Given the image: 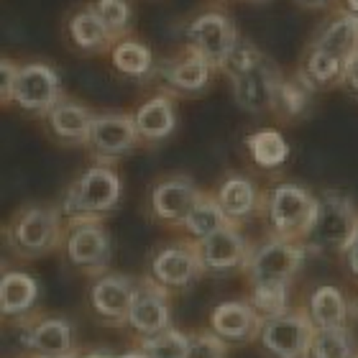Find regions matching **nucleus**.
<instances>
[{"instance_id":"obj_1","label":"nucleus","mask_w":358,"mask_h":358,"mask_svg":"<svg viewBox=\"0 0 358 358\" xmlns=\"http://www.w3.org/2000/svg\"><path fill=\"white\" fill-rule=\"evenodd\" d=\"M67 217L62 215L59 205L31 202L13 213L6 225V246L18 259H41L62 248Z\"/></svg>"},{"instance_id":"obj_2","label":"nucleus","mask_w":358,"mask_h":358,"mask_svg":"<svg viewBox=\"0 0 358 358\" xmlns=\"http://www.w3.org/2000/svg\"><path fill=\"white\" fill-rule=\"evenodd\" d=\"M123 200V179L110 164H92L80 172L59 200L67 220H103Z\"/></svg>"},{"instance_id":"obj_3","label":"nucleus","mask_w":358,"mask_h":358,"mask_svg":"<svg viewBox=\"0 0 358 358\" xmlns=\"http://www.w3.org/2000/svg\"><path fill=\"white\" fill-rule=\"evenodd\" d=\"M238 41V26L223 6H205L182 23V49L197 54L217 72Z\"/></svg>"},{"instance_id":"obj_4","label":"nucleus","mask_w":358,"mask_h":358,"mask_svg":"<svg viewBox=\"0 0 358 358\" xmlns=\"http://www.w3.org/2000/svg\"><path fill=\"white\" fill-rule=\"evenodd\" d=\"M317 215V194L294 182H279L264 197V213L268 236L305 243Z\"/></svg>"},{"instance_id":"obj_5","label":"nucleus","mask_w":358,"mask_h":358,"mask_svg":"<svg viewBox=\"0 0 358 358\" xmlns=\"http://www.w3.org/2000/svg\"><path fill=\"white\" fill-rule=\"evenodd\" d=\"M307 251H313V248L302 241H287L279 236H268L259 243H251V254H248L246 268H243L248 287H256V284L289 287L292 279L305 264Z\"/></svg>"},{"instance_id":"obj_6","label":"nucleus","mask_w":358,"mask_h":358,"mask_svg":"<svg viewBox=\"0 0 358 358\" xmlns=\"http://www.w3.org/2000/svg\"><path fill=\"white\" fill-rule=\"evenodd\" d=\"M358 228V208L351 194L341 189H325L317 194V215L313 231L307 236V246L313 251H343L345 243Z\"/></svg>"},{"instance_id":"obj_7","label":"nucleus","mask_w":358,"mask_h":358,"mask_svg":"<svg viewBox=\"0 0 358 358\" xmlns=\"http://www.w3.org/2000/svg\"><path fill=\"white\" fill-rule=\"evenodd\" d=\"M62 254L72 268L90 276H100L108 271L113 259L110 233L103 220H67Z\"/></svg>"},{"instance_id":"obj_8","label":"nucleus","mask_w":358,"mask_h":358,"mask_svg":"<svg viewBox=\"0 0 358 358\" xmlns=\"http://www.w3.org/2000/svg\"><path fill=\"white\" fill-rule=\"evenodd\" d=\"M64 97L62 75L49 62H21L13 90V103L26 115L46 118V113Z\"/></svg>"},{"instance_id":"obj_9","label":"nucleus","mask_w":358,"mask_h":358,"mask_svg":"<svg viewBox=\"0 0 358 358\" xmlns=\"http://www.w3.org/2000/svg\"><path fill=\"white\" fill-rule=\"evenodd\" d=\"M141 146V136L136 131L134 113H95L92 128H90V157L95 164H110L128 157L131 151Z\"/></svg>"},{"instance_id":"obj_10","label":"nucleus","mask_w":358,"mask_h":358,"mask_svg":"<svg viewBox=\"0 0 358 358\" xmlns=\"http://www.w3.org/2000/svg\"><path fill=\"white\" fill-rule=\"evenodd\" d=\"M200 276H205L194 248V241H172L159 246L149 259V279L164 287L166 292L189 289Z\"/></svg>"},{"instance_id":"obj_11","label":"nucleus","mask_w":358,"mask_h":358,"mask_svg":"<svg viewBox=\"0 0 358 358\" xmlns=\"http://www.w3.org/2000/svg\"><path fill=\"white\" fill-rule=\"evenodd\" d=\"M315 325L302 310H287L284 315L264 320L259 341L271 358H307L313 345Z\"/></svg>"},{"instance_id":"obj_12","label":"nucleus","mask_w":358,"mask_h":358,"mask_svg":"<svg viewBox=\"0 0 358 358\" xmlns=\"http://www.w3.org/2000/svg\"><path fill=\"white\" fill-rule=\"evenodd\" d=\"M202 189L194 185L192 177L187 174H166L157 179L149 187L146 197V210L149 215L162 225H177L182 228L185 217L194 208V202L200 200Z\"/></svg>"},{"instance_id":"obj_13","label":"nucleus","mask_w":358,"mask_h":358,"mask_svg":"<svg viewBox=\"0 0 358 358\" xmlns=\"http://www.w3.org/2000/svg\"><path fill=\"white\" fill-rule=\"evenodd\" d=\"M282 69L264 54L262 59L254 62L251 67L243 69L241 75H236L228 83L233 90V100L241 110L251 113V115H262V113L274 110L276 87L282 83Z\"/></svg>"},{"instance_id":"obj_14","label":"nucleus","mask_w":358,"mask_h":358,"mask_svg":"<svg viewBox=\"0 0 358 358\" xmlns=\"http://www.w3.org/2000/svg\"><path fill=\"white\" fill-rule=\"evenodd\" d=\"M197 256H200L202 271L210 276H228L236 271H243L251 254V243L246 241L238 225L228 223L210 238L194 243Z\"/></svg>"},{"instance_id":"obj_15","label":"nucleus","mask_w":358,"mask_h":358,"mask_svg":"<svg viewBox=\"0 0 358 358\" xmlns=\"http://www.w3.org/2000/svg\"><path fill=\"white\" fill-rule=\"evenodd\" d=\"M217 69L192 52H182L172 59H159L157 80L172 97H197L213 85Z\"/></svg>"},{"instance_id":"obj_16","label":"nucleus","mask_w":358,"mask_h":358,"mask_svg":"<svg viewBox=\"0 0 358 358\" xmlns=\"http://www.w3.org/2000/svg\"><path fill=\"white\" fill-rule=\"evenodd\" d=\"M126 325L141 338L159 336L172 328V305H169V292L159 287L154 279L143 276L136 284V294L128 310Z\"/></svg>"},{"instance_id":"obj_17","label":"nucleus","mask_w":358,"mask_h":358,"mask_svg":"<svg viewBox=\"0 0 358 358\" xmlns=\"http://www.w3.org/2000/svg\"><path fill=\"white\" fill-rule=\"evenodd\" d=\"M62 36L64 44L75 54L83 57H97V54H108L115 44L113 34L108 31L100 15L95 13V8L90 3H80L64 15L62 21Z\"/></svg>"},{"instance_id":"obj_18","label":"nucleus","mask_w":358,"mask_h":358,"mask_svg":"<svg viewBox=\"0 0 358 358\" xmlns=\"http://www.w3.org/2000/svg\"><path fill=\"white\" fill-rule=\"evenodd\" d=\"M213 194H215L217 205L223 208L228 223L238 225V228L264 213V197H266V192H262L254 179L241 172L225 174Z\"/></svg>"},{"instance_id":"obj_19","label":"nucleus","mask_w":358,"mask_h":358,"mask_svg":"<svg viewBox=\"0 0 358 358\" xmlns=\"http://www.w3.org/2000/svg\"><path fill=\"white\" fill-rule=\"evenodd\" d=\"M264 317L254 310L248 299H228L213 307L210 313V330L220 341L231 345H246L259 341Z\"/></svg>"},{"instance_id":"obj_20","label":"nucleus","mask_w":358,"mask_h":358,"mask_svg":"<svg viewBox=\"0 0 358 358\" xmlns=\"http://www.w3.org/2000/svg\"><path fill=\"white\" fill-rule=\"evenodd\" d=\"M136 279L126 274H115V271H105V274L92 279L90 287V307L95 310L100 320L110 322V325H123L128 320V310L136 294Z\"/></svg>"},{"instance_id":"obj_21","label":"nucleus","mask_w":358,"mask_h":358,"mask_svg":"<svg viewBox=\"0 0 358 358\" xmlns=\"http://www.w3.org/2000/svg\"><path fill=\"white\" fill-rule=\"evenodd\" d=\"M31 358H64L80 353L75 348V328L67 317H38L23 328L21 336Z\"/></svg>"},{"instance_id":"obj_22","label":"nucleus","mask_w":358,"mask_h":358,"mask_svg":"<svg viewBox=\"0 0 358 358\" xmlns=\"http://www.w3.org/2000/svg\"><path fill=\"white\" fill-rule=\"evenodd\" d=\"M95 120V110L75 97H62L52 110L46 113V131L52 134L54 141L62 146H87L90 128Z\"/></svg>"},{"instance_id":"obj_23","label":"nucleus","mask_w":358,"mask_h":358,"mask_svg":"<svg viewBox=\"0 0 358 358\" xmlns=\"http://www.w3.org/2000/svg\"><path fill=\"white\" fill-rule=\"evenodd\" d=\"M110 57V67L113 72L128 83H138V85H146V83H154L157 80V72H159V59L154 49H151L143 38L138 36H126V38H118L113 49L108 52Z\"/></svg>"},{"instance_id":"obj_24","label":"nucleus","mask_w":358,"mask_h":358,"mask_svg":"<svg viewBox=\"0 0 358 358\" xmlns=\"http://www.w3.org/2000/svg\"><path fill=\"white\" fill-rule=\"evenodd\" d=\"M136 131L141 136V143L157 146V143L166 141L169 136L177 131V105L174 97L164 90H159L157 95L146 97L138 108L134 110Z\"/></svg>"},{"instance_id":"obj_25","label":"nucleus","mask_w":358,"mask_h":358,"mask_svg":"<svg viewBox=\"0 0 358 358\" xmlns=\"http://www.w3.org/2000/svg\"><path fill=\"white\" fill-rule=\"evenodd\" d=\"M310 44L320 46L338 59L348 62L358 52V15L338 8L317 26Z\"/></svg>"},{"instance_id":"obj_26","label":"nucleus","mask_w":358,"mask_h":358,"mask_svg":"<svg viewBox=\"0 0 358 358\" xmlns=\"http://www.w3.org/2000/svg\"><path fill=\"white\" fill-rule=\"evenodd\" d=\"M38 302V282L26 271L6 268L0 279V310L6 317H29Z\"/></svg>"},{"instance_id":"obj_27","label":"nucleus","mask_w":358,"mask_h":358,"mask_svg":"<svg viewBox=\"0 0 358 358\" xmlns=\"http://www.w3.org/2000/svg\"><path fill=\"white\" fill-rule=\"evenodd\" d=\"M297 72L305 77L307 85H310L315 92H325V90L341 87V83H343V72H345V62L333 57V54H328L325 49H320V46H315L307 41Z\"/></svg>"},{"instance_id":"obj_28","label":"nucleus","mask_w":358,"mask_h":358,"mask_svg":"<svg viewBox=\"0 0 358 358\" xmlns=\"http://www.w3.org/2000/svg\"><path fill=\"white\" fill-rule=\"evenodd\" d=\"M307 315L315 328H343L348 325V299L336 284H320L310 292L307 299Z\"/></svg>"},{"instance_id":"obj_29","label":"nucleus","mask_w":358,"mask_h":358,"mask_svg":"<svg viewBox=\"0 0 358 358\" xmlns=\"http://www.w3.org/2000/svg\"><path fill=\"white\" fill-rule=\"evenodd\" d=\"M313 97H315V90L307 85V80L299 72L294 75H284L279 87H276V97H274V115L276 118L287 120H299L305 118L310 108H313Z\"/></svg>"},{"instance_id":"obj_30","label":"nucleus","mask_w":358,"mask_h":358,"mask_svg":"<svg viewBox=\"0 0 358 358\" xmlns=\"http://www.w3.org/2000/svg\"><path fill=\"white\" fill-rule=\"evenodd\" d=\"M246 151L251 162L266 172L282 169L289 159V143L276 128H259L251 136H246Z\"/></svg>"},{"instance_id":"obj_31","label":"nucleus","mask_w":358,"mask_h":358,"mask_svg":"<svg viewBox=\"0 0 358 358\" xmlns=\"http://www.w3.org/2000/svg\"><path fill=\"white\" fill-rule=\"evenodd\" d=\"M228 225V217H225L223 208L217 205L215 194L213 192H202L200 200L194 202V208L189 210V215L185 217L182 223V231L187 233L189 241H205L210 238L213 233H217L220 228Z\"/></svg>"},{"instance_id":"obj_32","label":"nucleus","mask_w":358,"mask_h":358,"mask_svg":"<svg viewBox=\"0 0 358 358\" xmlns=\"http://www.w3.org/2000/svg\"><path fill=\"white\" fill-rule=\"evenodd\" d=\"M307 358H358L356 341L348 325L343 328H315Z\"/></svg>"},{"instance_id":"obj_33","label":"nucleus","mask_w":358,"mask_h":358,"mask_svg":"<svg viewBox=\"0 0 358 358\" xmlns=\"http://www.w3.org/2000/svg\"><path fill=\"white\" fill-rule=\"evenodd\" d=\"M87 3L95 8V13L108 26V31L113 34L115 41L134 36V0H87Z\"/></svg>"},{"instance_id":"obj_34","label":"nucleus","mask_w":358,"mask_h":358,"mask_svg":"<svg viewBox=\"0 0 358 358\" xmlns=\"http://www.w3.org/2000/svg\"><path fill=\"white\" fill-rule=\"evenodd\" d=\"M248 302L262 315L264 320L284 315L289 310V287L284 284H256L248 287Z\"/></svg>"},{"instance_id":"obj_35","label":"nucleus","mask_w":358,"mask_h":358,"mask_svg":"<svg viewBox=\"0 0 358 358\" xmlns=\"http://www.w3.org/2000/svg\"><path fill=\"white\" fill-rule=\"evenodd\" d=\"M138 348L149 358H187V353H189V336H187L185 330L169 328L164 333H159V336L141 338Z\"/></svg>"},{"instance_id":"obj_36","label":"nucleus","mask_w":358,"mask_h":358,"mask_svg":"<svg viewBox=\"0 0 358 358\" xmlns=\"http://www.w3.org/2000/svg\"><path fill=\"white\" fill-rule=\"evenodd\" d=\"M262 57H264V52L254 44V41H248V38H241L238 44H236V49L228 54L225 64L220 67V75H223L225 80H233V77L241 75L243 69H248L251 64H254V62L262 59Z\"/></svg>"},{"instance_id":"obj_37","label":"nucleus","mask_w":358,"mask_h":358,"mask_svg":"<svg viewBox=\"0 0 358 358\" xmlns=\"http://www.w3.org/2000/svg\"><path fill=\"white\" fill-rule=\"evenodd\" d=\"M225 345L228 343L220 341L213 330L194 333V336H189V353H187V358H228Z\"/></svg>"},{"instance_id":"obj_38","label":"nucleus","mask_w":358,"mask_h":358,"mask_svg":"<svg viewBox=\"0 0 358 358\" xmlns=\"http://www.w3.org/2000/svg\"><path fill=\"white\" fill-rule=\"evenodd\" d=\"M18 69H21V62L10 59V57H3L0 62V100L3 105L13 103V90H15V80H18Z\"/></svg>"},{"instance_id":"obj_39","label":"nucleus","mask_w":358,"mask_h":358,"mask_svg":"<svg viewBox=\"0 0 358 358\" xmlns=\"http://www.w3.org/2000/svg\"><path fill=\"white\" fill-rule=\"evenodd\" d=\"M341 87H343L351 97H358V52L345 62V72H343V83H341Z\"/></svg>"},{"instance_id":"obj_40","label":"nucleus","mask_w":358,"mask_h":358,"mask_svg":"<svg viewBox=\"0 0 358 358\" xmlns=\"http://www.w3.org/2000/svg\"><path fill=\"white\" fill-rule=\"evenodd\" d=\"M341 256H343L345 268H348V271H351V274L358 279V228H356V233L351 236V241L345 243L343 251H341Z\"/></svg>"},{"instance_id":"obj_41","label":"nucleus","mask_w":358,"mask_h":358,"mask_svg":"<svg viewBox=\"0 0 358 358\" xmlns=\"http://www.w3.org/2000/svg\"><path fill=\"white\" fill-rule=\"evenodd\" d=\"M294 6L305 8V10H322V13H333L341 8V0H294Z\"/></svg>"},{"instance_id":"obj_42","label":"nucleus","mask_w":358,"mask_h":358,"mask_svg":"<svg viewBox=\"0 0 358 358\" xmlns=\"http://www.w3.org/2000/svg\"><path fill=\"white\" fill-rule=\"evenodd\" d=\"M77 358H118L110 348H90V351H80Z\"/></svg>"},{"instance_id":"obj_43","label":"nucleus","mask_w":358,"mask_h":358,"mask_svg":"<svg viewBox=\"0 0 358 358\" xmlns=\"http://www.w3.org/2000/svg\"><path fill=\"white\" fill-rule=\"evenodd\" d=\"M341 8L348 10V13L358 15V0H341Z\"/></svg>"},{"instance_id":"obj_44","label":"nucleus","mask_w":358,"mask_h":358,"mask_svg":"<svg viewBox=\"0 0 358 358\" xmlns=\"http://www.w3.org/2000/svg\"><path fill=\"white\" fill-rule=\"evenodd\" d=\"M118 358H149L146 353L141 351V348H131V351H126V353H120Z\"/></svg>"},{"instance_id":"obj_45","label":"nucleus","mask_w":358,"mask_h":358,"mask_svg":"<svg viewBox=\"0 0 358 358\" xmlns=\"http://www.w3.org/2000/svg\"><path fill=\"white\" fill-rule=\"evenodd\" d=\"M246 3H268V0H246Z\"/></svg>"},{"instance_id":"obj_46","label":"nucleus","mask_w":358,"mask_h":358,"mask_svg":"<svg viewBox=\"0 0 358 358\" xmlns=\"http://www.w3.org/2000/svg\"><path fill=\"white\" fill-rule=\"evenodd\" d=\"M77 356H80V353H75V356H64V358H77Z\"/></svg>"}]
</instances>
